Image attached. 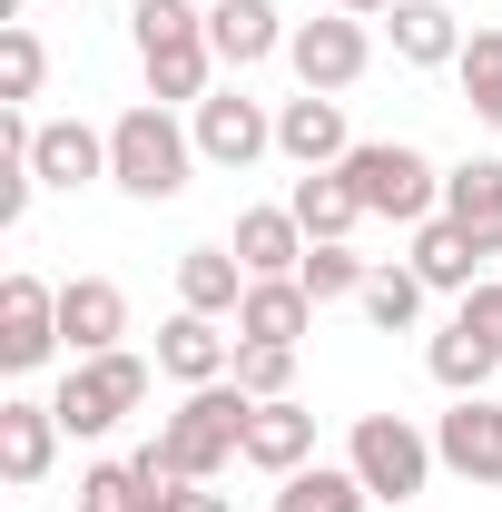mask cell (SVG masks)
I'll return each mask as SVG.
<instances>
[{
	"label": "cell",
	"mask_w": 502,
	"mask_h": 512,
	"mask_svg": "<svg viewBox=\"0 0 502 512\" xmlns=\"http://www.w3.org/2000/svg\"><path fill=\"white\" fill-rule=\"evenodd\" d=\"M50 453H60V414L30 404V394H10V404H0V473L30 493V483L50 473Z\"/></svg>",
	"instance_id": "44dd1931"
},
{
	"label": "cell",
	"mask_w": 502,
	"mask_h": 512,
	"mask_svg": "<svg viewBox=\"0 0 502 512\" xmlns=\"http://www.w3.org/2000/svg\"><path fill=\"white\" fill-rule=\"evenodd\" d=\"M345 188L365 197V217H394V227L443 217V168L414 138H355V148H345Z\"/></svg>",
	"instance_id": "3957f363"
},
{
	"label": "cell",
	"mask_w": 502,
	"mask_h": 512,
	"mask_svg": "<svg viewBox=\"0 0 502 512\" xmlns=\"http://www.w3.org/2000/svg\"><path fill=\"white\" fill-rule=\"evenodd\" d=\"M79 512H148V493H138L128 463H89L79 473Z\"/></svg>",
	"instance_id": "1f68e13d"
},
{
	"label": "cell",
	"mask_w": 502,
	"mask_h": 512,
	"mask_svg": "<svg viewBox=\"0 0 502 512\" xmlns=\"http://www.w3.org/2000/svg\"><path fill=\"white\" fill-rule=\"evenodd\" d=\"M453 316L473 325V335H493V345H502V276H483V286H473V296H463Z\"/></svg>",
	"instance_id": "d6a6232c"
},
{
	"label": "cell",
	"mask_w": 502,
	"mask_h": 512,
	"mask_svg": "<svg viewBox=\"0 0 502 512\" xmlns=\"http://www.w3.org/2000/svg\"><path fill=\"white\" fill-rule=\"evenodd\" d=\"M247 463H256V473H276V483L315 463V414L296 404V394H276V404H256V414H247Z\"/></svg>",
	"instance_id": "ac0fdd59"
},
{
	"label": "cell",
	"mask_w": 502,
	"mask_h": 512,
	"mask_svg": "<svg viewBox=\"0 0 502 512\" xmlns=\"http://www.w3.org/2000/svg\"><path fill=\"white\" fill-rule=\"evenodd\" d=\"M286 60H296V79H306V89L345 99V89L375 69V40H365V20H355V10H325V20H296Z\"/></svg>",
	"instance_id": "52a82bcc"
},
{
	"label": "cell",
	"mask_w": 502,
	"mask_h": 512,
	"mask_svg": "<svg viewBox=\"0 0 502 512\" xmlns=\"http://www.w3.org/2000/svg\"><path fill=\"white\" fill-rule=\"evenodd\" d=\"M227 247L247 256V276H296V266H306V247H315V237H306V227H296V207H247Z\"/></svg>",
	"instance_id": "7402d4cb"
},
{
	"label": "cell",
	"mask_w": 502,
	"mask_h": 512,
	"mask_svg": "<svg viewBox=\"0 0 502 512\" xmlns=\"http://www.w3.org/2000/svg\"><path fill=\"white\" fill-rule=\"evenodd\" d=\"M158 375H168V384H227V375H237V335H227V316L178 306V316L158 325Z\"/></svg>",
	"instance_id": "8fae6325"
},
{
	"label": "cell",
	"mask_w": 502,
	"mask_h": 512,
	"mask_svg": "<svg viewBox=\"0 0 502 512\" xmlns=\"http://www.w3.org/2000/svg\"><path fill=\"white\" fill-rule=\"evenodd\" d=\"M119 335H128V296L109 276H69L60 286V345L69 355H109Z\"/></svg>",
	"instance_id": "e0dca14e"
},
{
	"label": "cell",
	"mask_w": 502,
	"mask_h": 512,
	"mask_svg": "<svg viewBox=\"0 0 502 512\" xmlns=\"http://www.w3.org/2000/svg\"><path fill=\"white\" fill-rule=\"evenodd\" d=\"M315 316H325V306H315L296 276H256L247 306H237V345H306Z\"/></svg>",
	"instance_id": "4fadbf2b"
},
{
	"label": "cell",
	"mask_w": 502,
	"mask_h": 512,
	"mask_svg": "<svg viewBox=\"0 0 502 512\" xmlns=\"http://www.w3.org/2000/svg\"><path fill=\"white\" fill-rule=\"evenodd\" d=\"M207 40H217V69H256L296 40V20L276 0H227V10H207Z\"/></svg>",
	"instance_id": "5bb4252c"
},
{
	"label": "cell",
	"mask_w": 502,
	"mask_h": 512,
	"mask_svg": "<svg viewBox=\"0 0 502 512\" xmlns=\"http://www.w3.org/2000/svg\"><path fill=\"white\" fill-rule=\"evenodd\" d=\"M345 99H325V89H306V99H276V158H296V168H345Z\"/></svg>",
	"instance_id": "7c38bea8"
},
{
	"label": "cell",
	"mask_w": 502,
	"mask_h": 512,
	"mask_svg": "<svg viewBox=\"0 0 502 512\" xmlns=\"http://www.w3.org/2000/svg\"><path fill=\"white\" fill-rule=\"evenodd\" d=\"M424 365H434L443 394H483V384H493V365H502V345H493V335H473V325L453 316L434 345H424Z\"/></svg>",
	"instance_id": "d4e9b609"
},
{
	"label": "cell",
	"mask_w": 502,
	"mask_h": 512,
	"mask_svg": "<svg viewBox=\"0 0 502 512\" xmlns=\"http://www.w3.org/2000/svg\"><path fill=\"white\" fill-rule=\"evenodd\" d=\"M424 296H434V286H424V276H414V266H375V276H365V296H355V306H365V325H384V335H404V325L424 316Z\"/></svg>",
	"instance_id": "83f0119b"
},
{
	"label": "cell",
	"mask_w": 502,
	"mask_h": 512,
	"mask_svg": "<svg viewBox=\"0 0 502 512\" xmlns=\"http://www.w3.org/2000/svg\"><path fill=\"white\" fill-rule=\"evenodd\" d=\"M345 463H355V483L375 493V503H414L424 483H434V434L414 424V414H355V434H345Z\"/></svg>",
	"instance_id": "8992f818"
},
{
	"label": "cell",
	"mask_w": 502,
	"mask_h": 512,
	"mask_svg": "<svg viewBox=\"0 0 502 512\" xmlns=\"http://www.w3.org/2000/svg\"><path fill=\"white\" fill-rule=\"evenodd\" d=\"M128 40L148 69V99L158 109H197L207 79H217V40H207V10L197 0H138L128 10Z\"/></svg>",
	"instance_id": "6da1fadb"
},
{
	"label": "cell",
	"mask_w": 502,
	"mask_h": 512,
	"mask_svg": "<svg viewBox=\"0 0 502 512\" xmlns=\"http://www.w3.org/2000/svg\"><path fill=\"white\" fill-rule=\"evenodd\" d=\"M247 256L237 247H188L178 256V306H197V316H227L237 325V306H247Z\"/></svg>",
	"instance_id": "ffe728a7"
},
{
	"label": "cell",
	"mask_w": 502,
	"mask_h": 512,
	"mask_svg": "<svg viewBox=\"0 0 502 512\" xmlns=\"http://www.w3.org/2000/svg\"><path fill=\"white\" fill-rule=\"evenodd\" d=\"M148 404V355H128V345H109V355H69L60 394H50V414H60V434H119L128 414Z\"/></svg>",
	"instance_id": "5b68a950"
},
{
	"label": "cell",
	"mask_w": 502,
	"mask_h": 512,
	"mask_svg": "<svg viewBox=\"0 0 502 512\" xmlns=\"http://www.w3.org/2000/svg\"><path fill=\"white\" fill-rule=\"evenodd\" d=\"M434 453H443V473L502 493V404L493 394H453V414H434Z\"/></svg>",
	"instance_id": "30bf717a"
},
{
	"label": "cell",
	"mask_w": 502,
	"mask_h": 512,
	"mask_svg": "<svg viewBox=\"0 0 502 512\" xmlns=\"http://www.w3.org/2000/svg\"><path fill=\"white\" fill-rule=\"evenodd\" d=\"M247 414H256V394H247L237 375H227V384H188V394H178V414L158 424V444L178 453L197 483H217L227 463H247Z\"/></svg>",
	"instance_id": "277c9868"
},
{
	"label": "cell",
	"mask_w": 502,
	"mask_h": 512,
	"mask_svg": "<svg viewBox=\"0 0 502 512\" xmlns=\"http://www.w3.org/2000/svg\"><path fill=\"white\" fill-rule=\"evenodd\" d=\"M443 217H453L483 256H502V158H463V168H443Z\"/></svg>",
	"instance_id": "d6986e66"
},
{
	"label": "cell",
	"mask_w": 502,
	"mask_h": 512,
	"mask_svg": "<svg viewBox=\"0 0 502 512\" xmlns=\"http://www.w3.org/2000/svg\"><path fill=\"white\" fill-rule=\"evenodd\" d=\"M168 512H237V503H227L217 483H188V493H178V503H168Z\"/></svg>",
	"instance_id": "836d02e7"
},
{
	"label": "cell",
	"mask_w": 502,
	"mask_h": 512,
	"mask_svg": "<svg viewBox=\"0 0 502 512\" xmlns=\"http://www.w3.org/2000/svg\"><path fill=\"white\" fill-rule=\"evenodd\" d=\"M30 168H40V188H89V178H109V128H89V119H40Z\"/></svg>",
	"instance_id": "9a60e30c"
},
{
	"label": "cell",
	"mask_w": 502,
	"mask_h": 512,
	"mask_svg": "<svg viewBox=\"0 0 502 512\" xmlns=\"http://www.w3.org/2000/svg\"><path fill=\"white\" fill-rule=\"evenodd\" d=\"M188 168H197V138L158 99H138V109H119L109 119V188L138 197V207H168V197L188 188Z\"/></svg>",
	"instance_id": "7a4b0ae2"
},
{
	"label": "cell",
	"mask_w": 502,
	"mask_h": 512,
	"mask_svg": "<svg viewBox=\"0 0 502 512\" xmlns=\"http://www.w3.org/2000/svg\"><path fill=\"white\" fill-rule=\"evenodd\" d=\"M237 384H247L256 404L296 394V345H237Z\"/></svg>",
	"instance_id": "4dcf8cb0"
},
{
	"label": "cell",
	"mask_w": 502,
	"mask_h": 512,
	"mask_svg": "<svg viewBox=\"0 0 502 512\" xmlns=\"http://www.w3.org/2000/svg\"><path fill=\"white\" fill-rule=\"evenodd\" d=\"M365 276H375V266H365V256L345 247V237L306 247V266H296V286H306L315 306H345V296H365Z\"/></svg>",
	"instance_id": "4316f807"
},
{
	"label": "cell",
	"mask_w": 502,
	"mask_h": 512,
	"mask_svg": "<svg viewBox=\"0 0 502 512\" xmlns=\"http://www.w3.org/2000/svg\"><path fill=\"white\" fill-rule=\"evenodd\" d=\"M188 138H197V158H207V168H256V158L276 148V109L247 99V89H207V99H197V119H188Z\"/></svg>",
	"instance_id": "9c48e42d"
},
{
	"label": "cell",
	"mask_w": 502,
	"mask_h": 512,
	"mask_svg": "<svg viewBox=\"0 0 502 512\" xmlns=\"http://www.w3.org/2000/svg\"><path fill=\"white\" fill-rule=\"evenodd\" d=\"M384 40H394V60H404V69H453V60H463V20H453V0H394V10H384Z\"/></svg>",
	"instance_id": "2e32d148"
},
{
	"label": "cell",
	"mask_w": 502,
	"mask_h": 512,
	"mask_svg": "<svg viewBox=\"0 0 502 512\" xmlns=\"http://www.w3.org/2000/svg\"><path fill=\"white\" fill-rule=\"evenodd\" d=\"M197 10H227V0H197Z\"/></svg>",
	"instance_id": "d590c367"
},
{
	"label": "cell",
	"mask_w": 502,
	"mask_h": 512,
	"mask_svg": "<svg viewBox=\"0 0 502 512\" xmlns=\"http://www.w3.org/2000/svg\"><path fill=\"white\" fill-rule=\"evenodd\" d=\"M375 493L355 483V463H306V473H286L276 483V512H365Z\"/></svg>",
	"instance_id": "484cf974"
},
{
	"label": "cell",
	"mask_w": 502,
	"mask_h": 512,
	"mask_svg": "<svg viewBox=\"0 0 502 512\" xmlns=\"http://www.w3.org/2000/svg\"><path fill=\"white\" fill-rule=\"evenodd\" d=\"M453 79H463L473 119L502 128V30H473V40H463V60H453Z\"/></svg>",
	"instance_id": "f1b7e54d"
},
{
	"label": "cell",
	"mask_w": 502,
	"mask_h": 512,
	"mask_svg": "<svg viewBox=\"0 0 502 512\" xmlns=\"http://www.w3.org/2000/svg\"><path fill=\"white\" fill-rule=\"evenodd\" d=\"M404 266H414V276H424L434 296H473V286H483V276H473V266H483V247H473V237H463L453 217H424V227H414V256H404Z\"/></svg>",
	"instance_id": "603a6c76"
},
{
	"label": "cell",
	"mask_w": 502,
	"mask_h": 512,
	"mask_svg": "<svg viewBox=\"0 0 502 512\" xmlns=\"http://www.w3.org/2000/svg\"><path fill=\"white\" fill-rule=\"evenodd\" d=\"M335 10H355V20H384V10H394V0H335Z\"/></svg>",
	"instance_id": "e575fe53"
},
{
	"label": "cell",
	"mask_w": 502,
	"mask_h": 512,
	"mask_svg": "<svg viewBox=\"0 0 502 512\" xmlns=\"http://www.w3.org/2000/svg\"><path fill=\"white\" fill-rule=\"evenodd\" d=\"M286 207H296V227H306L315 247H325V237H355V227H365V197L345 188V168H306Z\"/></svg>",
	"instance_id": "cb8c5ba5"
},
{
	"label": "cell",
	"mask_w": 502,
	"mask_h": 512,
	"mask_svg": "<svg viewBox=\"0 0 502 512\" xmlns=\"http://www.w3.org/2000/svg\"><path fill=\"white\" fill-rule=\"evenodd\" d=\"M60 355V286H40L30 266L0 276V365L10 375H40Z\"/></svg>",
	"instance_id": "ba28073f"
},
{
	"label": "cell",
	"mask_w": 502,
	"mask_h": 512,
	"mask_svg": "<svg viewBox=\"0 0 502 512\" xmlns=\"http://www.w3.org/2000/svg\"><path fill=\"white\" fill-rule=\"evenodd\" d=\"M40 79H50V50H40V30H30V20H0V99L20 109V99H40Z\"/></svg>",
	"instance_id": "f546056e"
}]
</instances>
